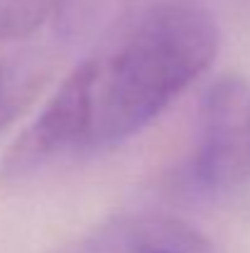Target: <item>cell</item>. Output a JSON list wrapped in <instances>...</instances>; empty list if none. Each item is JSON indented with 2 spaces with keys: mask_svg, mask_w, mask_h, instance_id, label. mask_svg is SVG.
Here are the masks:
<instances>
[{
  "mask_svg": "<svg viewBox=\"0 0 250 253\" xmlns=\"http://www.w3.org/2000/svg\"><path fill=\"white\" fill-rule=\"evenodd\" d=\"M221 30L201 2L147 10L81 62L0 165L17 187L140 133L216 57Z\"/></svg>",
  "mask_w": 250,
  "mask_h": 253,
  "instance_id": "obj_1",
  "label": "cell"
},
{
  "mask_svg": "<svg viewBox=\"0 0 250 253\" xmlns=\"http://www.w3.org/2000/svg\"><path fill=\"white\" fill-rule=\"evenodd\" d=\"M189 182L199 192L221 194L250 179V84L223 77L209 88L199 111Z\"/></svg>",
  "mask_w": 250,
  "mask_h": 253,
  "instance_id": "obj_2",
  "label": "cell"
},
{
  "mask_svg": "<svg viewBox=\"0 0 250 253\" xmlns=\"http://www.w3.org/2000/svg\"><path fill=\"white\" fill-rule=\"evenodd\" d=\"M172 2L199 0H59L54 12V27L64 40L86 42L101 35H110L133 17Z\"/></svg>",
  "mask_w": 250,
  "mask_h": 253,
  "instance_id": "obj_3",
  "label": "cell"
},
{
  "mask_svg": "<svg viewBox=\"0 0 250 253\" xmlns=\"http://www.w3.org/2000/svg\"><path fill=\"white\" fill-rule=\"evenodd\" d=\"M59 0H0V40L25 37L47 17H54Z\"/></svg>",
  "mask_w": 250,
  "mask_h": 253,
  "instance_id": "obj_4",
  "label": "cell"
},
{
  "mask_svg": "<svg viewBox=\"0 0 250 253\" xmlns=\"http://www.w3.org/2000/svg\"><path fill=\"white\" fill-rule=\"evenodd\" d=\"M39 79L32 69L0 59V128H5L32 98Z\"/></svg>",
  "mask_w": 250,
  "mask_h": 253,
  "instance_id": "obj_5",
  "label": "cell"
},
{
  "mask_svg": "<svg viewBox=\"0 0 250 253\" xmlns=\"http://www.w3.org/2000/svg\"><path fill=\"white\" fill-rule=\"evenodd\" d=\"M138 253H184L181 249H174V246H167V244H155V246H145Z\"/></svg>",
  "mask_w": 250,
  "mask_h": 253,
  "instance_id": "obj_6",
  "label": "cell"
}]
</instances>
